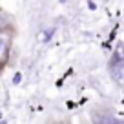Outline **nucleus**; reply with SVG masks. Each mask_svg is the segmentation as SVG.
Segmentation results:
<instances>
[{"label":"nucleus","instance_id":"2","mask_svg":"<svg viewBox=\"0 0 124 124\" xmlns=\"http://www.w3.org/2000/svg\"><path fill=\"white\" fill-rule=\"evenodd\" d=\"M111 73H113V78H115L117 84L124 86V58H119V60L113 64Z\"/></svg>","mask_w":124,"mask_h":124},{"label":"nucleus","instance_id":"1","mask_svg":"<svg viewBox=\"0 0 124 124\" xmlns=\"http://www.w3.org/2000/svg\"><path fill=\"white\" fill-rule=\"evenodd\" d=\"M0 42H2V47H0V57H2V64L8 62V55H9V46H11V33L8 29H4L0 33Z\"/></svg>","mask_w":124,"mask_h":124}]
</instances>
